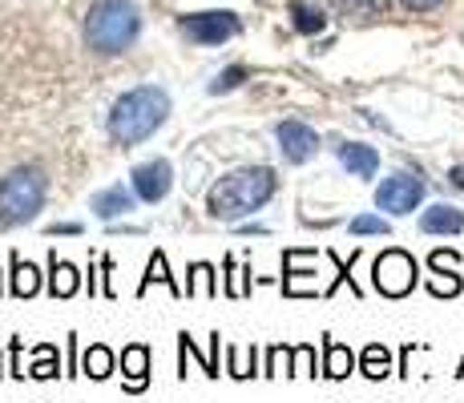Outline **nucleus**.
Masks as SVG:
<instances>
[{
    "label": "nucleus",
    "mask_w": 464,
    "mask_h": 403,
    "mask_svg": "<svg viewBox=\"0 0 464 403\" xmlns=\"http://www.w3.org/2000/svg\"><path fill=\"white\" fill-rule=\"evenodd\" d=\"M416 279H420L416 258L400 246H388L383 254H376V263H372V286H376L380 294H388V299H404L408 291H416Z\"/></svg>",
    "instance_id": "39448f33"
},
{
    "label": "nucleus",
    "mask_w": 464,
    "mask_h": 403,
    "mask_svg": "<svg viewBox=\"0 0 464 403\" xmlns=\"http://www.w3.org/2000/svg\"><path fill=\"white\" fill-rule=\"evenodd\" d=\"M186 294H198V299H214V294H218V279H214V266L210 263H194L190 266Z\"/></svg>",
    "instance_id": "393cba45"
},
{
    "label": "nucleus",
    "mask_w": 464,
    "mask_h": 403,
    "mask_svg": "<svg viewBox=\"0 0 464 403\" xmlns=\"http://www.w3.org/2000/svg\"><path fill=\"white\" fill-rule=\"evenodd\" d=\"M412 13H428V8H436V5H444V0H404Z\"/></svg>",
    "instance_id": "c9c22d12"
},
{
    "label": "nucleus",
    "mask_w": 464,
    "mask_h": 403,
    "mask_svg": "<svg viewBox=\"0 0 464 403\" xmlns=\"http://www.w3.org/2000/svg\"><path fill=\"white\" fill-rule=\"evenodd\" d=\"M49 235H82V222H57L49 226Z\"/></svg>",
    "instance_id": "72a5a7b5"
},
{
    "label": "nucleus",
    "mask_w": 464,
    "mask_h": 403,
    "mask_svg": "<svg viewBox=\"0 0 464 403\" xmlns=\"http://www.w3.org/2000/svg\"><path fill=\"white\" fill-rule=\"evenodd\" d=\"M44 206V174L33 166H21L0 178V226H24Z\"/></svg>",
    "instance_id": "20e7f679"
},
{
    "label": "nucleus",
    "mask_w": 464,
    "mask_h": 403,
    "mask_svg": "<svg viewBox=\"0 0 464 403\" xmlns=\"http://www.w3.org/2000/svg\"><path fill=\"white\" fill-rule=\"evenodd\" d=\"M335 154H339V161H343L347 174H355V178H376L380 154H376L372 146H360V141H343Z\"/></svg>",
    "instance_id": "9b49d317"
},
{
    "label": "nucleus",
    "mask_w": 464,
    "mask_h": 403,
    "mask_svg": "<svg viewBox=\"0 0 464 403\" xmlns=\"http://www.w3.org/2000/svg\"><path fill=\"white\" fill-rule=\"evenodd\" d=\"M102 271H105V274H113V263H110V258H102ZM105 294L113 299V283H110V279H105Z\"/></svg>",
    "instance_id": "e433bc0d"
},
{
    "label": "nucleus",
    "mask_w": 464,
    "mask_h": 403,
    "mask_svg": "<svg viewBox=\"0 0 464 403\" xmlns=\"http://www.w3.org/2000/svg\"><path fill=\"white\" fill-rule=\"evenodd\" d=\"M275 141H279V154L291 161V166H303L319 154V133L303 121H279L275 125Z\"/></svg>",
    "instance_id": "0eeeda50"
},
{
    "label": "nucleus",
    "mask_w": 464,
    "mask_h": 403,
    "mask_svg": "<svg viewBox=\"0 0 464 403\" xmlns=\"http://www.w3.org/2000/svg\"><path fill=\"white\" fill-rule=\"evenodd\" d=\"M420 202H424V182L416 174H404V169L376 186V206L388 214H412Z\"/></svg>",
    "instance_id": "423d86ee"
},
{
    "label": "nucleus",
    "mask_w": 464,
    "mask_h": 403,
    "mask_svg": "<svg viewBox=\"0 0 464 403\" xmlns=\"http://www.w3.org/2000/svg\"><path fill=\"white\" fill-rule=\"evenodd\" d=\"M360 371L368 375V379H388L392 375V351L383 343H368L360 355Z\"/></svg>",
    "instance_id": "412c9836"
},
{
    "label": "nucleus",
    "mask_w": 464,
    "mask_h": 403,
    "mask_svg": "<svg viewBox=\"0 0 464 403\" xmlns=\"http://www.w3.org/2000/svg\"><path fill=\"white\" fill-rule=\"evenodd\" d=\"M121 375H126V391H146L150 388V347L146 343H130L121 351Z\"/></svg>",
    "instance_id": "9d476101"
},
{
    "label": "nucleus",
    "mask_w": 464,
    "mask_h": 403,
    "mask_svg": "<svg viewBox=\"0 0 464 403\" xmlns=\"http://www.w3.org/2000/svg\"><path fill=\"white\" fill-rule=\"evenodd\" d=\"M457 375H464V360H460V371H457Z\"/></svg>",
    "instance_id": "58836bf2"
},
{
    "label": "nucleus",
    "mask_w": 464,
    "mask_h": 403,
    "mask_svg": "<svg viewBox=\"0 0 464 403\" xmlns=\"http://www.w3.org/2000/svg\"><path fill=\"white\" fill-rule=\"evenodd\" d=\"M243 77H246V69H243V65H230L227 73H218V77L210 81V93H214V97H218V93H230V89L243 85Z\"/></svg>",
    "instance_id": "2f4dec72"
},
{
    "label": "nucleus",
    "mask_w": 464,
    "mask_h": 403,
    "mask_svg": "<svg viewBox=\"0 0 464 403\" xmlns=\"http://www.w3.org/2000/svg\"><path fill=\"white\" fill-rule=\"evenodd\" d=\"M315 254L311 250H283V294H299V279L303 274H315Z\"/></svg>",
    "instance_id": "dca6fc26"
},
{
    "label": "nucleus",
    "mask_w": 464,
    "mask_h": 403,
    "mask_svg": "<svg viewBox=\"0 0 464 403\" xmlns=\"http://www.w3.org/2000/svg\"><path fill=\"white\" fill-rule=\"evenodd\" d=\"M275 190H279V178H275L271 166L235 169V174H227L218 186H210L207 214L218 222H238V218H246V214L263 210V206L275 198Z\"/></svg>",
    "instance_id": "f257e3e1"
},
{
    "label": "nucleus",
    "mask_w": 464,
    "mask_h": 403,
    "mask_svg": "<svg viewBox=\"0 0 464 403\" xmlns=\"http://www.w3.org/2000/svg\"><path fill=\"white\" fill-rule=\"evenodd\" d=\"M57 371H61L57 347H53V343H41V347H37V363L29 367V375H33V379H57Z\"/></svg>",
    "instance_id": "cd10ccee"
},
{
    "label": "nucleus",
    "mask_w": 464,
    "mask_h": 403,
    "mask_svg": "<svg viewBox=\"0 0 464 403\" xmlns=\"http://www.w3.org/2000/svg\"><path fill=\"white\" fill-rule=\"evenodd\" d=\"M420 230L424 235H460L464 230V214L457 210V206H428V210L420 214Z\"/></svg>",
    "instance_id": "ddd939ff"
},
{
    "label": "nucleus",
    "mask_w": 464,
    "mask_h": 403,
    "mask_svg": "<svg viewBox=\"0 0 464 403\" xmlns=\"http://www.w3.org/2000/svg\"><path fill=\"white\" fill-rule=\"evenodd\" d=\"M169 182H174V169H169L166 158H154V161H141L138 169H133V194H138L141 202H162L169 194Z\"/></svg>",
    "instance_id": "1a4fd4ad"
},
{
    "label": "nucleus",
    "mask_w": 464,
    "mask_h": 403,
    "mask_svg": "<svg viewBox=\"0 0 464 403\" xmlns=\"http://www.w3.org/2000/svg\"><path fill=\"white\" fill-rule=\"evenodd\" d=\"M77 291H82V271H77L73 263H65V258H57V250H53V258H49V294L53 299H73Z\"/></svg>",
    "instance_id": "f8f14e48"
},
{
    "label": "nucleus",
    "mask_w": 464,
    "mask_h": 403,
    "mask_svg": "<svg viewBox=\"0 0 464 403\" xmlns=\"http://www.w3.org/2000/svg\"><path fill=\"white\" fill-rule=\"evenodd\" d=\"M169 118V97L166 89L158 85H138L130 93H121L110 110V138L118 141L121 149L146 141L154 130H162Z\"/></svg>",
    "instance_id": "f03ea898"
},
{
    "label": "nucleus",
    "mask_w": 464,
    "mask_h": 403,
    "mask_svg": "<svg viewBox=\"0 0 464 403\" xmlns=\"http://www.w3.org/2000/svg\"><path fill=\"white\" fill-rule=\"evenodd\" d=\"M332 8L339 16H352V21H376V16H383L388 0H332Z\"/></svg>",
    "instance_id": "5701e85b"
},
{
    "label": "nucleus",
    "mask_w": 464,
    "mask_h": 403,
    "mask_svg": "<svg viewBox=\"0 0 464 403\" xmlns=\"http://www.w3.org/2000/svg\"><path fill=\"white\" fill-rule=\"evenodd\" d=\"M352 371H355L352 347H343V343H335L332 335H324V371L319 375H327V379H347Z\"/></svg>",
    "instance_id": "2eb2a0df"
},
{
    "label": "nucleus",
    "mask_w": 464,
    "mask_h": 403,
    "mask_svg": "<svg viewBox=\"0 0 464 403\" xmlns=\"http://www.w3.org/2000/svg\"><path fill=\"white\" fill-rule=\"evenodd\" d=\"M8 266H13V286H8V291L16 294V299H33V294L41 291V271L33 263H24L21 254H8Z\"/></svg>",
    "instance_id": "f3484780"
},
{
    "label": "nucleus",
    "mask_w": 464,
    "mask_h": 403,
    "mask_svg": "<svg viewBox=\"0 0 464 403\" xmlns=\"http://www.w3.org/2000/svg\"><path fill=\"white\" fill-rule=\"evenodd\" d=\"M0 375H5V367H0Z\"/></svg>",
    "instance_id": "ea45409f"
},
{
    "label": "nucleus",
    "mask_w": 464,
    "mask_h": 403,
    "mask_svg": "<svg viewBox=\"0 0 464 403\" xmlns=\"http://www.w3.org/2000/svg\"><path fill=\"white\" fill-rule=\"evenodd\" d=\"M428 266H432L436 274H457L460 254L457 250H432V254H428Z\"/></svg>",
    "instance_id": "473e14b6"
},
{
    "label": "nucleus",
    "mask_w": 464,
    "mask_h": 403,
    "mask_svg": "<svg viewBox=\"0 0 464 403\" xmlns=\"http://www.w3.org/2000/svg\"><path fill=\"white\" fill-rule=\"evenodd\" d=\"M89 206H93V214L102 222H113V218H121V214L133 210V194L126 190V186H110V190H97Z\"/></svg>",
    "instance_id": "4468645a"
},
{
    "label": "nucleus",
    "mask_w": 464,
    "mask_h": 403,
    "mask_svg": "<svg viewBox=\"0 0 464 403\" xmlns=\"http://www.w3.org/2000/svg\"><path fill=\"white\" fill-rule=\"evenodd\" d=\"M113 351L105 343H93L89 351L82 355V375H89V379H110L113 375Z\"/></svg>",
    "instance_id": "aec40b11"
},
{
    "label": "nucleus",
    "mask_w": 464,
    "mask_h": 403,
    "mask_svg": "<svg viewBox=\"0 0 464 403\" xmlns=\"http://www.w3.org/2000/svg\"><path fill=\"white\" fill-rule=\"evenodd\" d=\"M154 283L169 286V294H174V299H182V294H186V286H178V283H174V274H169V266H166V254H162V250H154V254H150L146 274H141V283H138V294H146Z\"/></svg>",
    "instance_id": "a211bd4d"
},
{
    "label": "nucleus",
    "mask_w": 464,
    "mask_h": 403,
    "mask_svg": "<svg viewBox=\"0 0 464 403\" xmlns=\"http://www.w3.org/2000/svg\"><path fill=\"white\" fill-rule=\"evenodd\" d=\"M291 375H315V347L311 343H299L291 351Z\"/></svg>",
    "instance_id": "7c9ffc66"
},
{
    "label": "nucleus",
    "mask_w": 464,
    "mask_h": 403,
    "mask_svg": "<svg viewBox=\"0 0 464 403\" xmlns=\"http://www.w3.org/2000/svg\"><path fill=\"white\" fill-rule=\"evenodd\" d=\"M255 347L251 351H243V347H227V375H235V379H251V375H263L255 371Z\"/></svg>",
    "instance_id": "bb28decb"
},
{
    "label": "nucleus",
    "mask_w": 464,
    "mask_h": 403,
    "mask_svg": "<svg viewBox=\"0 0 464 403\" xmlns=\"http://www.w3.org/2000/svg\"><path fill=\"white\" fill-rule=\"evenodd\" d=\"M141 33V16L133 0H97L85 16V41L97 53H126Z\"/></svg>",
    "instance_id": "7ed1b4c3"
},
{
    "label": "nucleus",
    "mask_w": 464,
    "mask_h": 403,
    "mask_svg": "<svg viewBox=\"0 0 464 403\" xmlns=\"http://www.w3.org/2000/svg\"><path fill=\"white\" fill-rule=\"evenodd\" d=\"M182 33L198 44H222L238 33V16L235 13H194V16H182Z\"/></svg>",
    "instance_id": "6e6552de"
},
{
    "label": "nucleus",
    "mask_w": 464,
    "mask_h": 403,
    "mask_svg": "<svg viewBox=\"0 0 464 403\" xmlns=\"http://www.w3.org/2000/svg\"><path fill=\"white\" fill-rule=\"evenodd\" d=\"M291 351H295V347H271L263 375H291Z\"/></svg>",
    "instance_id": "c756f323"
},
{
    "label": "nucleus",
    "mask_w": 464,
    "mask_h": 403,
    "mask_svg": "<svg viewBox=\"0 0 464 403\" xmlns=\"http://www.w3.org/2000/svg\"><path fill=\"white\" fill-rule=\"evenodd\" d=\"M291 24H295V33H303V37H315V33H324L327 16L319 13L315 5H303V0H295V5H291Z\"/></svg>",
    "instance_id": "4be33fe9"
},
{
    "label": "nucleus",
    "mask_w": 464,
    "mask_h": 403,
    "mask_svg": "<svg viewBox=\"0 0 464 403\" xmlns=\"http://www.w3.org/2000/svg\"><path fill=\"white\" fill-rule=\"evenodd\" d=\"M347 230H352L355 238H368V235H388L392 226L380 218V214H360V218H352V226Z\"/></svg>",
    "instance_id": "c85d7f7f"
},
{
    "label": "nucleus",
    "mask_w": 464,
    "mask_h": 403,
    "mask_svg": "<svg viewBox=\"0 0 464 403\" xmlns=\"http://www.w3.org/2000/svg\"><path fill=\"white\" fill-rule=\"evenodd\" d=\"M227 294L230 299H243V294H251V266H238L235 254H227Z\"/></svg>",
    "instance_id": "a878e982"
},
{
    "label": "nucleus",
    "mask_w": 464,
    "mask_h": 403,
    "mask_svg": "<svg viewBox=\"0 0 464 403\" xmlns=\"http://www.w3.org/2000/svg\"><path fill=\"white\" fill-rule=\"evenodd\" d=\"M178 355H182V360H198L202 371H207L210 379H218V331L210 335V351H207V355H202L198 343H194V339L182 331V335H178Z\"/></svg>",
    "instance_id": "6ab92c4d"
},
{
    "label": "nucleus",
    "mask_w": 464,
    "mask_h": 403,
    "mask_svg": "<svg viewBox=\"0 0 464 403\" xmlns=\"http://www.w3.org/2000/svg\"><path fill=\"white\" fill-rule=\"evenodd\" d=\"M449 182L457 186V190H464V166H457V169H452V174H449Z\"/></svg>",
    "instance_id": "4c0bfd02"
},
{
    "label": "nucleus",
    "mask_w": 464,
    "mask_h": 403,
    "mask_svg": "<svg viewBox=\"0 0 464 403\" xmlns=\"http://www.w3.org/2000/svg\"><path fill=\"white\" fill-rule=\"evenodd\" d=\"M327 258H332V263H335V271H339V274H335V283H332V286H324V299H332V294H335V291H339V286H343V283L352 286V291H355V299H360L363 291H360V286H355V279H352V266H355V258H360V246H355L352 254H347V263H343V258L335 254V250H327Z\"/></svg>",
    "instance_id": "b1692460"
},
{
    "label": "nucleus",
    "mask_w": 464,
    "mask_h": 403,
    "mask_svg": "<svg viewBox=\"0 0 464 403\" xmlns=\"http://www.w3.org/2000/svg\"><path fill=\"white\" fill-rule=\"evenodd\" d=\"M13 375L24 379V363H21V339H13Z\"/></svg>",
    "instance_id": "f704fd0d"
}]
</instances>
